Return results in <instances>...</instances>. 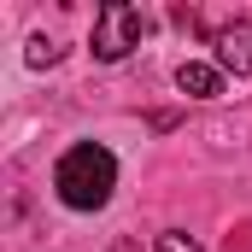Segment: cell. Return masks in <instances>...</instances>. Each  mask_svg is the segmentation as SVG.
I'll list each match as a JSON object with an SVG mask.
<instances>
[{"label":"cell","instance_id":"1","mask_svg":"<svg viewBox=\"0 0 252 252\" xmlns=\"http://www.w3.org/2000/svg\"><path fill=\"white\" fill-rule=\"evenodd\" d=\"M118 188V158L100 147V141H76L53 164V193H59L70 211H100Z\"/></svg>","mask_w":252,"mask_h":252},{"label":"cell","instance_id":"2","mask_svg":"<svg viewBox=\"0 0 252 252\" xmlns=\"http://www.w3.org/2000/svg\"><path fill=\"white\" fill-rule=\"evenodd\" d=\"M141 35H147V18H141V6H129V0H106L100 12H94V59L100 64H118L129 59L135 47H141Z\"/></svg>","mask_w":252,"mask_h":252},{"label":"cell","instance_id":"3","mask_svg":"<svg viewBox=\"0 0 252 252\" xmlns=\"http://www.w3.org/2000/svg\"><path fill=\"white\" fill-rule=\"evenodd\" d=\"M211 64L223 76H252V24H223L211 35Z\"/></svg>","mask_w":252,"mask_h":252},{"label":"cell","instance_id":"4","mask_svg":"<svg viewBox=\"0 0 252 252\" xmlns=\"http://www.w3.org/2000/svg\"><path fill=\"white\" fill-rule=\"evenodd\" d=\"M176 88H182L188 100H217V94H223V70L205 64V59H188L176 70Z\"/></svg>","mask_w":252,"mask_h":252},{"label":"cell","instance_id":"5","mask_svg":"<svg viewBox=\"0 0 252 252\" xmlns=\"http://www.w3.org/2000/svg\"><path fill=\"white\" fill-rule=\"evenodd\" d=\"M59 53H64L59 41H47V35H30V47H24V64H30V70H47Z\"/></svg>","mask_w":252,"mask_h":252},{"label":"cell","instance_id":"6","mask_svg":"<svg viewBox=\"0 0 252 252\" xmlns=\"http://www.w3.org/2000/svg\"><path fill=\"white\" fill-rule=\"evenodd\" d=\"M158 252H205V247H199V241H188L182 229H164V235H158Z\"/></svg>","mask_w":252,"mask_h":252},{"label":"cell","instance_id":"7","mask_svg":"<svg viewBox=\"0 0 252 252\" xmlns=\"http://www.w3.org/2000/svg\"><path fill=\"white\" fill-rule=\"evenodd\" d=\"M112 252H135V241H118V247H112Z\"/></svg>","mask_w":252,"mask_h":252}]
</instances>
